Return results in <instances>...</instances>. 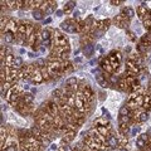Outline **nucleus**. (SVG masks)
<instances>
[{
    "label": "nucleus",
    "instance_id": "423d86ee",
    "mask_svg": "<svg viewBox=\"0 0 151 151\" xmlns=\"http://www.w3.org/2000/svg\"><path fill=\"white\" fill-rule=\"evenodd\" d=\"M106 144H107V146H110V147H116V146L118 145V139H117L115 135H108V137H107V140H106Z\"/></svg>",
    "mask_w": 151,
    "mask_h": 151
},
{
    "label": "nucleus",
    "instance_id": "4c0bfd02",
    "mask_svg": "<svg viewBox=\"0 0 151 151\" xmlns=\"http://www.w3.org/2000/svg\"><path fill=\"white\" fill-rule=\"evenodd\" d=\"M50 21H52V20H50V18H48L47 20H46V24H49V23H50Z\"/></svg>",
    "mask_w": 151,
    "mask_h": 151
},
{
    "label": "nucleus",
    "instance_id": "c85d7f7f",
    "mask_svg": "<svg viewBox=\"0 0 151 151\" xmlns=\"http://www.w3.org/2000/svg\"><path fill=\"white\" fill-rule=\"evenodd\" d=\"M117 139H118V145H122L123 146V145L127 144V137H126L125 135H121V133H120V136H118Z\"/></svg>",
    "mask_w": 151,
    "mask_h": 151
},
{
    "label": "nucleus",
    "instance_id": "6e6552de",
    "mask_svg": "<svg viewBox=\"0 0 151 151\" xmlns=\"http://www.w3.org/2000/svg\"><path fill=\"white\" fill-rule=\"evenodd\" d=\"M96 81H97V83L101 86V87H107L108 86V81L106 79V77L103 74H97L96 76Z\"/></svg>",
    "mask_w": 151,
    "mask_h": 151
},
{
    "label": "nucleus",
    "instance_id": "4468645a",
    "mask_svg": "<svg viewBox=\"0 0 151 151\" xmlns=\"http://www.w3.org/2000/svg\"><path fill=\"white\" fill-rule=\"evenodd\" d=\"M76 5H77V4H76V1H72V0H71V1H67L66 4H64L63 11H64V13H69L73 8H76Z\"/></svg>",
    "mask_w": 151,
    "mask_h": 151
},
{
    "label": "nucleus",
    "instance_id": "1a4fd4ad",
    "mask_svg": "<svg viewBox=\"0 0 151 151\" xmlns=\"http://www.w3.org/2000/svg\"><path fill=\"white\" fill-rule=\"evenodd\" d=\"M33 100H34V96L30 94V93H25V94L21 96V102L24 104H32Z\"/></svg>",
    "mask_w": 151,
    "mask_h": 151
},
{
    "label": "nucleus",
    "instance_id": "58836bf2",
    "mask_svg": "<svg viewBox=\"0 0 151 151\" xmlns=\"http://www.w3.org/2000/svg\"><path fill=\"white\" fill-rule=\"evenodd\" d=\"M118 151H127V150H126V149H120Z\"/></svg>",
    "mask_w": 151,
    "mask_h": 151
},
{
    "label": "nucleus",
    "instance_id": "6ab92c4d",
    "mask_svg": "<svg viewBox=\"0 0 151 151\" xmlns=\"http://www.w3.org/2000/svg\"><path fill=\"white\" fill-rule=\"evenodd\" d=\"M23 67V58L21 57H15L14 58V69H20Z\"/></svg>",
    "mask_w": 151,
    "mask_h": 151
},
{
    "label": "nucleus",
    "instance_id": "20e7f679",
    "mask_svg": "<svg viewBox=\"0 0 151 151\" xmlns=\"http://www.w3.org/2000/svg\"><path fill=\"white\" fill-rule=\"evenodd\" d=\"M127 20H129V19L126 18L122 13H121V14H118V15L115 18V23H116L118 27H122V28H125V27H127V24H129V23H127Z\"/></svg>",
    "mask_w": 151,
    "mask_h": 151
},
{
    "label": "nucleus",
    "instance_id": "cd10ccee",
    "mask_svg": "<svg viewBox=\"0 0 151 151\" xmlns=\"http://www.w3.org/2000/svg\"><path fill=\"white\" fill-rule=\"evenodd\" d=\"M136 145H137V147H139V149H141V150H142V149H145V147H146V145H147V144L142 139H140V137H139V139L136 140Z\"/></svg>",
    "mask_w": 151,
    "mask_h": 151
},
{
    "label": "nucleus",
    "instance_id": "5701e85b",
    "mask_svg": "<svg viewBox=\"0 0 151 151\" xmlns=\"http://www.w3.org/2000/svg\"><path fill=\"white\" fill-rule=\"evenodd\" d=\"M40 38H42V42H43V40L50 39V32H49L48 29H43L42 33H40Z\"/></svg>",
    "mask_w": 151,
    "mask_h": 151
},
{
    "label": "nucleus",
    "instance_id": "9d476101",
    "mask_svg": "<svg viewBox=\"0 0 151 151\" xmlns=\"http://www.w3.org/2000/svg\"><path fill=\"white\" fill-rule=\"evenodd\" d=\"M142 107L146 108V110H151V96L149 94H144V103H142Z\"/></svg>",
    "mask_w": 151,
    "mask_h": 151
},
{
    "label": "nucleus",
    "instance_id": "b1692460",
    "mask_svg": "<svg viewBox=\"0 0 151 151\" xmlns=\"http://www.w3.org/2000/svg\"><path fill=\"white\" fill-rule=\"evenodd\" d=\"M137 49H139V52H140V53H146V50L149 49V44H146V43L141 42V43L137 46Z\"/></svg>",
    "mask_w": 151,
    "mask_h": 151
},
{
    "label": "nucleus",
    "instance_id": "e433bc0d",
    "mask_svg": "<svg viewBox=\"0 0 151 151\" xmlns=\"http://www.w3.org/2000/svg\"><path fill=\"white\" fill-rule=\"evenodd\" d=\"M111 4H122V1H115V0H112Z\"/></svg>",
    "mask_w": 151,
    "mask_h": 151
},
{
    "label": "nucleus",
    "instance_id": "412c9836",
    "mask_svg": "<svg viewBox=\"0 0 151 151\" xmlns=\"http://www.w3.org/2000/svg\"><path fill=\"white\" fill-rule=\"evenodd\" d=\"M118 131L121 135H127V132L130 131V127H129V125H126V123H120V129H118Z\"/></svg>",
    "mask_w": 151,
    "mask_h": 151
},
{
    "label": "nucleus",
    "instance_id": "dca6fc26",
    "mask_svg": "<svg viewBox=\"0 0 151 151\" xmlns=\"http://www.w3.org/2000/svg\"><path fill=\"white\" fill-rule=\"evenodd\" d=\"M96 126H107L110 127V122L106 117H101V118H97L96 120Z\"/></svg>",
    "mask_w": 151,
    "mask_h": 151
},
{
    "label": "nucleus",
    "instance_id": "a211bd4d",
    "mask_svg": "<svg viewBox=\"0 0 151 151\" xmlns=\"http://www.w3.org/2000/svg\"><path fill=\"white\" fill-rule=\"evenodd\" d=\"M122 14L127 19H131V18H133V15H135V11H133L132 8H125L123 11H122Z\"/></svg>",
    "mask_w": 151,
    "mask_h": 151
},
{
    "label": "nucleus",
    "instance_id": "ea45409f",
    "mask_svg": "<svg viewBox=\"0 0 151 151\" xmlns=\"http://www.w3.org/2000/svg\"><path fill=\"white\" fill-rule=\"evenodd\" d=\"M141 151H150V150H146V149H142Z\"/></svg>",
    "mask_w": 151,
    "mask_h": 151
},
{
    "label": "nucleus",
    "instance_id": "f8f14e48",
    "mask_svg": "<svg viewBox=\"0 0 151 151\" xmlns=\"http://www.w3.org/2000/svg\"><path fill=\"white\" fill-rule=\"evenodd\" d=\"M108 130H110V127H107V126H96V131L101 136H108Z\"/></svg>",
    "mask_w": 151,
    "mask_h": 151
},
{
    "label": "nucleus",
    "instance_id": "f257e3e1",
    "mask_svg": "<svg viewBox=\"0 0 151 151\" xmlns=\"http://www.w3.org/2000/svg\"><path fill=\"white\" fill-rule=\"evenodd\" d=\"M61 28L66 30L67 33H76L77 32V23L73 20H67L61 24Z\"/></svg>",
    "mask_w": 151,
    "mask_h": 151
},
{
    "label": "nucleus",
    "instance_id": "393cba45",
    "mask_svg": "<svg viewBox=\"0 0 151 151\" xmlns=\"http://www.w3.org/2000/svg\"><path fill=\"white\" fill-rule=\"evenodd\" d=\"M147 118H149V112H141L139 116H137V120H139L140 122L147 121Z\"/></svg>",
    "mask_w": 151,
    "mask_h": 151
},
{
    "label": "nucleus",
    "instance_id": "39448f33",
    "mask_svg": "<svg viewBox=\"0 0 151 151\" xmlns=\"http://www.w3.org/2000/svg\"><path fill=\"white\" fill-rule=\"evenodd\" d=\"M93 25L97 30L103 32V30H106V29L108 28V25H110V20H108V19H107V20H100V21H96Z\"/></svg>",
    "mask_w": 151,
    "mask_h": 151
},
{
    "label": "nucleus",
    "instance_id": "f704fd0d",
    "mask_svg": "<svg viewBox=\"0 0 151 151\" xmlns=\"http://www.w3.org/2000/svg\"><path fill=\"white\" fill-rule=\"evenodd\" d=\"M62 151H73V150L71 149L69 145H63V146H62Z\"/></svg>",
    "mask_w": 151,
    "mask_h": 151
},
{
    "label": "nucleus",
    "instance_id": "473e14b6",
    "mask_svg": "<svg viewBox=\"0 0 151 151\" xmlns=\"http://www.w3.org/2000/svg\"><path fill=\"white\" fill-rule=\"evenodd\" d=\"M5 151H17V146H15V144H14V145H9V146H6Z\"/></svg>",
    "mask_w": 151,
    "mask_h": 151
},
{
    "label": "nucleus",
    "instance_id": "bb28decb",
    "mask_svg": "<svg viewBox=\"0 0 151 151\" xmlns=\"http://www.w3.org/2000/svg\"><path fill=\"white\" fill-rule=\"evenodd\" d=\"M35 66H37V68H39V69L46 68V61H44V59H42V58H39V59H37Z\"/></svg>",
    "mask_w": 151,
    "mask_h": 151
},
{
    "label": "nucleus",
    "instance_id": "4be33fe9",
    "mask_svg": "<svg viewBox=\"0 0 151 151\" xmlns=\"http://www.w3.org/2000/svg\"><path fill=\"white\" fill-rule=\"evenodd\" d=\"M57 9V3L56 1H49V5H48L47 10H46V14H50Z\"/></svg>",
    "mask_w": 151,
    "mask_h": 151
},
{
    "label": "nucleus",
    "instance_id": "f3484780",
    "mask_svg": "<svg viewBox=\"0 0 151 151\" xmlns=\"http://www.w3.org/2000/svg\"><path fill=\"white\" fill-rule=\"evenodd\" d=\"M43 15H44L43 10H40V9L33 10V18L35 19V20H42V19H43Z\"/></svg>",
    "mask_w": 151,
    "mask_h": 151
},
{
    "label": "nucleus",
    "instance_id": "ddd939ff",
    "mask_svg": "<svg viewBox=\"0 0 151 151\" xmlns=\"http://www.w3.org/2000/svg\"><path fill=\"white\" fill-rule=\"evenodd\" d=\"M93 50H94V48L92 44H86L85 48H83V53H85V56L86 57H91L92 54H93Z\"/></svg>",
    "mask_w": 151,
    "mask_h": 151
},
{
    "label": "nucleus",
    "instance_id": "c756f323",
    "mask_svg": "<svg viewBox=\"0 0 151 151\" xmlns=\"http://www.w3.org/2000/svg\"><path fill=\"white\" fill-rule=\"evenodd\" d=\"M110 82L113 83V85H115V83H118V82H120V77H118V76H115V74L110 76Z\"/></svg>",
    "mask_w": 151,
    "mask_h": 151
},
{
    "label": "nucleus",
    "instance_id": "aec40b11",
    "mask_svg": "<svg viewBox=\"0 0 151 151\" xmlns=\"http://www.w3.org/2000/svg\"><path fill=\"white\" fill-rule=\"evenodd\" d=\"M131 115V110L127 107V106H122L120 108V117H123V116H130Z\"/></svg>",
    "mask_w": 151,
    "mask_h": 151
},
{
    "label": "nucleus",
    "instance_id": "7c9ffc66",
    "mask_svg": "<svg viewBox=\"0 0 151 151\" xmlns=\"http://www.w3.org/2000/svg\"><path fill=\"white\" fill-rule=\"evenodd\" d=\"M144 24H145L146 29H149V30H150L151 29V19L150 18H145L144 19Z\"/></svg>",
    "mask_w": 151,
    "mask_h": 151
},
{
    "label": "nucleus",
    "instance_id": "2f4dec72",
    "mask_svg": "<svg viewBox=\"0 0 151 151\" xmlns=\"http://www.w3.org/2000/svg\"><path fill=\"white\" fill-rule=\"evenodd\" d=\"M140 139H142L147 144V142H149V135H147V133H141V135H140Z\"/></svg>",
    "mask_w": 151,
    "mask_h": 151
},
{
    "label": "nucleus",
    "instance_id": "9b49d317",
    "mask_svg": "<svg viewBox=\"0 0 151 151\" xmlns=\"http://www.w3.org/2000/svg\"><path fill=\"white\" fill-rule=\"evenodd\" d=\"M66 85L68 88H71V89H76L77 88V78L76 77H71V78H68L66 82Z\"/></svg>",
    "mask_w": 151,
    "mask_h": 151
},
{
    "label": "nucleus",
    "instance_id": "c9c22d12",
    "mask_svg": "<svg viewBox=\"0 0 151 151\" xmlns=\"http://www.w3.org/2000/svg\"><path fill=\"white\" fill-rule=\"evenodd\" d=\"M57 15H58V17H62V15H63V11L58 10V11H57Z\"/></svg>",
    "mask_w": 151,
    "mask_h": 151
},
{
    "label": "nucleus",
    "instance_id": "a878e982",
    "mask_svg": "<svg viewBox=\"0 0 151 151\" xmlns=\"http://www.w3.org/2000/svg\"><path fill=\"white\" fill-rule=\"evenodd\" d=\"M52 94H53V97H54V98H62V97L64 96L63 91H62V89H59V88H58V89H54V91L52 92Z\"/></svg>",
    "mask_w": 151,
    "mask_h": 151
},
{
    "label": "nucleus",
    "instance_id": "2eb2a0df",
    "mask_svg": "<svg viewBox=\"0 0 151 151\" xmlns=\"http://www.w3.org/2000/svg\"><path fill=\"white\" fill-rule=\"evenodd\" d=\"M3 35H4V39H5V42L6 43H13L14 42V33H11V32H5V33H3Z\"/></svg>",
    "mask_w": 151,
    "mask_h": 151
},
{
    "label": "nucleus",
    "instance_id": "72a5a7b5",
    "mask_svg": "<svg viewBox=\"0 0 151 151\" xmlns=\"http://www.w3.org/2000/svg\"><path fill=\"white\" fill-rule=\"evenodd\" d=\"M139 131H140V127H139V126H133V127H132V130H131V135L135 136Z\"/></svg>",
    "mask_w": 151,
    "mask_h": 151
},
{
    "label": "nucleus",
    "instance_id": "f03ea898",
    "mask_svg": "<svg viewBox=\"0 0 151 151\" xmlns=\"http://www.w3.org/2000/svg\"><path fill=\"white\" fill-rule=\"evenodd\" d=\"M30 79H32L33 82H35V83H42V82L44 81V77H43V73H42V69H39V68H34V71H33V73H32V77H30Z\"/></svg>",
    "mask_w": 151,
    "mask_h": 151
},
{
    "label": "nucleus",
    "instance_id": "0eeeda50",
    "mask_svg": "<svg viewBox=\"0 0 151 151\" xmlns=\"http://www.w3.org/2000/svg\"><path fill=\"white\" fill-rule=\"evenodd\" d=\"M74 135H76V131H67L64 135H63V144H66L68 145L71 141H73V139H74Z\"/></svg>",
    "mask_w": 151,
    "mask_h": 151
},
{
    "label": "nucleus",
    "instance_id": "7ed1b4c3",
    "mask_svg": "<svg viewBox=\"0 0 151 151\" xmlns=\"http://www.w3.org/2000/svg\"><path fill=\"white\" fill-rule=\"evenodd\" d=\"M19 25H17V21L14 19H9L8 23L5 24V32H11V33H18Z\"/></svg>",
    "mask_w": 151,
    "mask_h": 151
}]
</instances>
